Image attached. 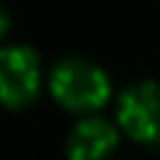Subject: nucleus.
Instances as JSON below:
<instances>
[{
    "label": "nucleus",
    "mask_w": 160,
    "mask_h": 160,
    "mask_svg": "<svg viewBox=\"0 0 160 160\" xmlns=\"http://www.w3.org/2000/svg\"><path fill=\"white\" fill-rule=\"evenodd\" d=\"M40 62L27 46H11L0 53V93L8 107H24L38 96Z\"/></svg>",
    "instance_id": "nucleus-3"
},
{
    "label": "nucleus",
    "mask_w": 160,
    "mask_h": 160,
    "mask_svg": "<svg viewBox=\"0 0 160 160\" xmlns=\"http://www.w3.org/2000/svg\"><path fill=\"white\" fill-rule=\"evenodd\" d=\"M51 93L72 112H91L107 102L109 78L88 59H64L51 72Z\"/></svg>",
    "instance_id": "nucleus-1"
},
{
    "label": "nucleus",
    "mask_w": 160,
    "mask_h": 160,
    "mask_svg": "<svg viewBox=\"0 0 160 160\" xmlns=\"http://www.w3.org/2000/svg\"><path fill=\"white\" fill-rule=\"evenodd\" d=\"M118 120L133 142L160 147V83L142 80L126 88L118 104Z\"/></svg>",
    "instance_id": "nucleus-2"
},
{
    "label": "nucleus",
    "mask_w": 160,
    "mask_h": 160,
    "mask_svg": "<svg viewBox=\"0 0 160 160\" xmlns=\"http://www.w3.org/2000/svg\"><path fill=\"white\" fill-rule=\"evenodd\" d=\"M118 147V131L102 118H86L67 136L69 160H107Z\"/></svg>",
    "instance_id": "nucleus-4"
}]
</instances>
